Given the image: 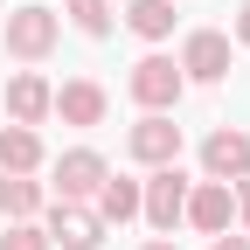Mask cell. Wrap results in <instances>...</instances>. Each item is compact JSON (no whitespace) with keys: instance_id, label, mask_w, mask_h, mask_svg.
Returning <instances> with one entry per match:
<instances>
[{"instance_id":"6da1fadb","label":"cell","mask_w":250,"mask_h":250,"mask_svg":"<svg viewBox=\"0 0 250 250\" xmlns=\"http://www.w3.org/2000/svg\"><path fill=\"white\" fill-rule=\"evenodd\" d=\"M56 35H62V21H56V7H35V0H28V7H14L7 14V56H21V62H42L49 49H56Z\"/></svg>"},{"instance_id":"7a4b0ae2","label":"cell","mask_w":250,"mask_h":250,"mask_svg":"<svg viewBox=\"0 0 250 250\" xmlns=\"http://www.w3.org/2000/svg\"><path fill=\"white\" fill-rule=\"evenodd\" d=\"M125 83H132V98H139L146 111H174V104H181V90H188L181 62H167V56H139Z\"/></svg>"},{"instance_id":"3957f363","label":"cell","mask_w":250,"mask_h":250,"mask_svg":"<svg viewBox=\"0 0 250 250\" xmlns=\"http://www.w3.org/2000/svg\"><path fill=\"white\" fill-rule=\"evenodd\" d=\"M125 153H132L139 167H174V160H181V125H174L167 111H146L132 132H125Z\"/></svg>"},{"instance_id":"277c9868","label":"cell","mask_w":250,"mask_h":250,"mask_svg":"<svg viewBox=\"0 0 250 250\" xmlns=\"http://www.w3.org/2000/svg\"><path fill=\"white\" fill-rule=\"evenodd\" d=\"M181 208H188V181H181V167H153V181L139 188V215H146L153 229H174Z\"/></svg>"},{"instance_id":"5b68a950","label":"cell","mask_w":250,"mask_h":250,"mask_svg":"<svg viewBox=\"0 0 250 250\" xmlns=\"http://www.w3.org/2000/svg\"><path fill=\"white\" fill-rule=\"evenodd\" d=\"M42 236L62 243V250H98V243H104V223H98V208H83V202H56Z\"/></svg>"},{"instance_id":"8992f818","label":"cell","mask_w":250,"mask_h":250,"mask_svg":"<svg viewBox=\"0 0 250 250\" xmlns=\"http://www.w3.org/2000/svg\"><path fill=\"white\" fill-rule=\"evenodd\" d=\"M104 153H90V146H70L56 160V202H83V195H98V181H104Z\"/></svg>"},{"instance_id":"52a82bcc","label":"cell","mask_w":250,"mask_h":250,"mask_svg":"<svg viewBox=\"0 0 250 250\" xmlns=\"http://www.w3.org/2000/svg\"><path fill=\"white\" fill-rule=\"evenodd\" d=\"M181 77H195V83H223L229 77V35H215V28H195L181 49Z\"/></svg>"},{"instance_id":"ba28073f","label":"cell","mask_w":250,"mask_h":250,"mask_svg":"<svg viewBox=\"0 0 250 250\" xmlns=\"http://www.w3.org/2000/svg\"><path fill=\"white\" fill-rule=\"evenodd\" d=\"M202 167H208V181H250V139L236 132V125L208 132L202 139Z\"/></svg>"},{"instance_id":"9c48e42d","label":"cell","mask_w":250,"mask_h":250,"mask_svg":"<svg viewBox=\"0 0 250 250\" xmlns=\"http://www.w3.org/2000/svg\"><path fill=\"white\" fill-rule=\"evenodd\" d=\"M188 223L195 229H208V236H223L229 229V215H236V202H229V181H202V188H188Z\"/></svg>"},{"instance_id":"30bf717a","label":"cell","mask_w":250,"mask_h":250,"mask_svg":"<svg viewBox=\"0 0 250 250\" xmlns=\"http://www.w3.org/2000/svg\"><path fill=\"white\" fill-rule=\"evenodd\" d=\"M49 104H56V90H49L35 70H21V77L7 83V118H14V125H42Z\"/></svg>"},{"instance_id":"8fae6325","label":"cell","mask_w":250,"mask_h":250,"mask_svg":"<svg viewBox=\"0 0 250 250\" xmlns=\"http://www.w3.org/2000/svg\"><path fill=\"white\" fill-rule=\"evenodd\" d=\"M49 111H62V125H104V90L90 83V77H77V83H62L56 90V104Z\"/></svg>"},{"instance_id":"7c38bea8","label":"cell","mask_w":250,"mask_h":250,"mask_svg":"<svg viewBox=\"0 0 250 250\" xmlns=\"http://www.w3.org/2000/svg\"><path fill=\"white\" fill-rule=\"evenodd\" d=\"M35 167H42L35 125H0V174H35Z\"/></svg>"},{"instance_id":"4fadbf2b","label":"cell","mask_w":250,"mask_h":250,"mask_svg":"<svg viewBox=\"0 0 250 250\" xmlns=\"http://www.w3.org/2000/svg\"><path fill=\"white\" fill-rule=\"evenodd\" d=\"M132 215H139V181L104 174L98 181V223H132Z\"/></svg>"},{"instance_id":"5bb4252c","label":"cell","mask_w":250,"mask_h":250,"mask_svg":"<svg viewBox=\"0 0 250 250\" xmlns=\"http://www.w3.org/2000/svg\"><path fill=\"white\" fill-rule=\"evenodd\" d=\"M125 28L146 35V42H167L174 35V0H132V7H125Z\"/></svg>"},{"instance_id":"9a60e30c","label":"cell","mask_w":250,"mask_h":250,"mask_svg":"<svg viewBox=\"0 0 250 250\" xmlns=\"http://www.w3.org/2000/svg\"><path fill=\"white\" fill-rule=\"evenodd\" d=\"M42 208V188L28 181V174H0V215L7 223H28V215Z\"/></svg>"},{"instance_id":"2e32d148","label":"cell","mask_w":250,"mask_h":250,"mask_svg":"<svg viewBox=\"0 0 250 250\" xmlns=\"http://www.w3.org/2000/svg\"><path fill=\"white\" fill-rule=\"evenodd\" d=\"M62 14H70L90 42H98V35H111V0H62Z\"/></svg>"},{"instance_id":"e0dca14e","label":"cell","mask_w":250,"mask_h":250,"mask_svg":"<svg viewBox=\"0 0 250 250\" xmlns=\"http://www.w3.org/2000/svg\"><path fill=\"white\" fill-rule=\"evenodd\" d=\"M0 250H56L35 223H7V236H0Z\"/></svg>"},{"instance_id":"ac0fdd59","label":"cell","mask_w":250,"mask_h":250,"mask_svg":"<svg viewBox=\"0 0 250 250\" xmlns=\"http://www.w3.org/2000/svg\"><path fill=\"white\" fill-rule=\"evenodd\" d=\"M229 202H236V223H243V236H250V181H236V195H229Z\"/></svg>"},{"instance_id":"d6986e66","label":"cell","mask_w":250,"mask_h":250,"mask_svg":"<svg viewBox=\"0 0 250 250\" xmlns=\"http://www.w3.org/2000/svg\"><path fill=\"white\" fill-rule=\"evenodd\" d=\"M208 250H250V236H229V229H223V236L208 243Z\"/></svg>"},{"instance_id":"ffe728a7","label":"cell","mask_w":250,"mask_h":250,"mask_svg":"<svg viewBox=\"0 0 250 250\" xmlns=\"http://www.w3.org/2000/svg\"><path fill=\"white\" fill-rule=\"evenodd\" d=\"M236 42H250V0L236 7Z\"/></svg>"},{"instance_id":"44dd1931","label":"cell","mask_w":250,"mask_h":250,"mask_svg":"<svg viewBox=\"0 0 250 250\" xmlns=\"http://www.w3.org/2000/svg\"><path fill=\"white\" fill-rule=\"evenodd\" d=\"M146 250H174V243H167V236H160V243H146Z\"/></svg>"}]
</instances>
